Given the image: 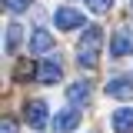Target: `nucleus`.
<instances>
[{
	"mask_svg": "<svg viewBox=\"0 0 133 133\" xmlns=\"http://www.w3.org/2000/svg\"><path fill=\"white\" fill-rule=\"evenodd\" d=\"M133 53V30L130 27H120L110 37V57H130Z\"/></svg>",
	"mask_w": 133,
	"mask_h": 133,
	"instance_id": "nucleus-1",
	"label": "nucleus"
},
{
	"mask_svg": "<svg viewBox=\"0 0 133 133\" xmlns=\"http://www.w3.org/2000/svg\"><path fill=\"white\" fill-rule=\"evenodd\" d=\"M53 23H57V30H77V27H83V14L73 10V7H57Z\"/></svg>",
	"mask_w": 133,
	"mask_h": 133,
	"instance_id": "nucleus-2",
	"label": "nucleus"
},
{
	"mask_svg": "<svg viewBox=\"0 0 133 133\" xmlns=\"http://www.w3.org/2000/svg\"><path fill=\"white\" fill-rule=\"evenodd\" d=\"M23 116H27V123H30L33 130H43L47 127V103L43 100H30L27 110H23Z\"/></svg>",
	"mask_w": 133,
	"mask_h": 133,
	"instance_id": "nucleus-3",
	"label": "nucleus"
},
{
	"mask_svg": "<svg viewBox=\"0 0 133 133\" xmlns=\"http://www.w3.org/2000/svg\"><path fill=\"white\" fill-rule=\"evenodd\" d=\"M60 77H63V66H60V60H57V57H47V60L40 63V70H37V80L47 83V87H50V83H57Z\"/></svg>",
	"mask_w": 133,
	"mask_h": 133,
	"instance_id": "nucleus-4",
	"label": "nucleus"
},
{
	"mask_svg": "<svg viewBox=\"0 0 133 133\" xmlns=\"http://www.w3.org/2000/svg\"><path fill=\"white\" fill-rule=\"evenodd\" d=\"M107 97H113V100H130V97H133V80H130V77H113V80L107 83Z\"/></svg>",
	"mask_w": 133,
	"mask_h": 133,
	"instance_id": "nucleus-5",
	"label": "nucleus"
},
{
	"mask_svg": "<svg viewBox=\"0 0 133 133\" xmlns=\"http://www.w3.org/2000/svg\"><path fill=\"white\" fill-rule=\"evenodd\" d=\"M110 127H113V133H133V110H130V107H120V110H113V116H110Z\"/></svg>",
	"mask_w": 133,
	"mask_h": 133,
	"instance_id": "nucleus-6",
	"label": "nucleus"
},
{
	"mask_svg": "<svg viewBox=\"0 0 133 133\" xmlns=\"http://www.w3.org/2000/svg\"><path fill=\"white\" fill-rule=\"evenodd\" d=\"M77 123H80V110H60L53 116V130L57 133H70Z\"/></svg>",
	"mask_w": 133,
	"mask_h": 133,
	"instance_id": "nucleus-7",
	"label": "nucleus"
},
{
	"mask_svg": "<svg viewBox=\"0 0 133 133\" xmlns=\"http://www.w3.org/2000/svg\"><path fill=\"white\" fill-rule=\"evenodd\" d=\"M27 47H30V53H47V50L53 47V37H50L47 30H33V33H30V43H27Z\"/></svg>",
	"mask_w": 133,
	"mask_h": 133,
	"instance_id": "nucleus-8",
	"label": "nucleus"
},
{
	"mask_svg": "<svg viewBox=\"0 0 133 133\" xmlns=\"http://www.w3.org/2000/svg\"><path fill=\"white\" fill-rule=\"evenodd\" d=\"M66 100H70V103H87V100H90V83H70V87H66Z\"/></svg>",
	"mask_w": 133,
	"mask_h": 133,
	"instance_id": "nucleus-9",
	"label": "nucleus"
},
{
	"mask_svg": "<svg viewBox=\"0 0 133 133\" xmlns=\"http://www.w3.org/2000/svg\"><path fill=\"white\" fill-rule=\"evenodd\" d=\"M100 40H103V30L100 27H87V33L80 37V50H100Z\"/></svg>",
	"mask_w": 133,
	"mask_h": 133,
	"instance_id": "nucleus-10",
	"label": "nucleus"
},
{
	"mask_svg": "<svg viewBox=\"0 0 133 133\" xmlns=\"http://www.w3.org/2000/svg\"><path fill=\"white\" fill-rule=\"evenodd\" d=\"M20 37H23V27H20V23H10V27H7V53H14V50L20 47Z\"/></svg>",
	"mask_w": 133,
	"mask_h": 133,
	"instance_id": "nucleus-11",
	"label": "nucleus"
},
{
	"mask_svg": "<svg viewBox=\"0 0 133 133\" xmlns=\"http://www.w3.org/2000/svg\"><path fill=\"white\" fill-rule=\"evenodd\" d=\"M77 63L87 66V70H93L97 66V50H77Z\"/></svg>",
	"mask_w": 133,
	"mask_h": 133,
	"instance_id": "nucleus-12",
	"label": "nucleus"
},
{
	"mask_svg": "<svg viewBox=\"0 0 133 133\" xmlns=\"http://www.w3.org/2000/svg\"><path fill=\"white\" fill-rule=\"evenodd\" d=\"M83 3H87L93 14H107V10L113 7V0H83Z\"/></svg>",
	"mask_w": 133,
	"mask_h": 133,
	"instance_id": "nucleus-13",
	"label": "nucleus"
},
{
	"mask_svg": "<svg viewBox=\"0 0 133 133\" xmlns=\"http://www.w3.org/2000/svg\"><path fill=\"white\" fill-rule=\"evenodd\" d=\"M30 3H33V0H3V7H7L10 14H23Z\"/></svg>",
	"mask_w": 133,
	"mask_h": 133,
	"instance_id": "nucleus-14",
	"label": "nucleus"
},
{
	"mask_svg": "<svg viewBox=\"0 0 133 133\" xmlns=\"http://www.w3.org/2000/svg\"><path fill=\"white\" fill-rule=\"evenodd\" d=\"M3 133H17V123H14V120H3Z\"/></svg>",
	"mask_w": 133,
	"mask_h": 133,
	"instance_id": "nucleus-15",
	"label": "nucleus"
}]
</instances>
